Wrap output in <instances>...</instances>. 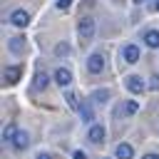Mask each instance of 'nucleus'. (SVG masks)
<instances>
[{
    "mask_svg": "<svg viewBox=\"0 0 159 159\" xmlns=\"http://www.w3.org/2000/svg\"><path fill=\"white\" fill-rule=\"evenodd\" d=\"M94 30H97L94 17L82 15V17H80V22H77V35H80V40H82V42H89V40L94 37Z\"/></svg>",
    "mask_w": 159,
    "mask_h": 159,
    "instance_id": "nucleus-1",
    "label": "nucleus"
},
{
    "mask_svg": "<svg viewBox=\"0 0 159 159\" xmlns=\"http://www.w3.org/2000/svg\"><path fill=\"white\" fill-rule=\"evenodd\" d=\"M102 70H104V55L102 52H92L87 57V72L89 75H99Z\"/></svg>",
    "mask_w": 159,
    "mask_h": 159,
    "instance_id": "nucleus-2",
    "label": "nucleus"
},
{
    "mask_svg": "<svg viewBox=\"0 0 159 159\" xmlns=\"http://www.w3.org/2000/svg\"><path fill=\"white\" fill-rule=\"evenodd\" d=\"M124 84H127V89H129L132 94H142V92H144V89L149 87V84H147V82H144V80H142L139 75H129Z\"/></svg>",
    "mask_w": 159,
    "mask_h": 159,
    "instance_id": "nucleus-3",
    "label": "nucleus"
},
{
    "mask_svg": "<svg viewBox=\"0 0 159 159\" xmlns=\"http://www.w3.org/2000/svg\"><path fill=\"white\" fill-rule=\"evenodd\" d=\"M119 57H122L127 65H137V62H139V47H137V45H124L122 52H119Z\"/></svg>",
    "mask_w": 159,
    "mask_h": 159,
    "instance_id": "nucleus-4",
    "label": "nucleus"
},
{
    "mask_svg": "<svg viewBox=\"0 0 159 159\" xmlns=\"http://www.w3.org/2000/svg\"><path fill=\"white\" fill-rule=\"evenodd\" d=\"M20 77H22V67H20V65H7V67L2 70V80H5V84H15Z\"/></svg>",
    "mask_w": 159,
    "mask_h": 159,
    "instance_id": "nucleus-5",
    "label": "nucleus"
},
{
    "mask_svg": "<svg viewBox=\"0 0 159 159\" xmlns=\"http://www.w3.org/2000/svg\"><path fill=\"white\" fill-rule=\"evenodd\" d=\"M104 137H107V129H104L102 124H92V127H89V132H87V139H89L92 144H102V142H104Z\"/></svg>",
    "mask_w": 159,
    "mask_h": 159,
    "instance_id": "nucleus-6",
    "label": "nucleus"
},
{
    "mask_svg": "<svg viewBox=\"0 0 159 159\" xmlns=\"http://www.w3.org/2000/svg\"><path fill=\"white\" fill-rule=\"evenodd\" d=\"M52 80H55V82H57L60 87H70V84H72V72H70L67 67H57V70H55V77H52Z\"/></svg>",
    "mask_w": 159,
    "mask_h": 159,
    "instance_id": "nucleus-7",
    "label": "nucleus"
},
{
    "mask_svg": "<svg viewBox=\"0 0 159 159\" xmlns=\"http://www.w3.org/2000/svg\"><path fill=\"white\" fill-rule=\"evenodd\" d=\"M10 22H12L15 27H25V25L30 22V12H25V10H12V12H10Z\"/></svg>",
    "mask_w": 159,
    "mask_h": 159,
    "instance_id": "nucleus-8",
    "label": "nucleus"
},
{
    "mask_svg": "<svg viewBox=\"0 0 159 159\" xmlns=\"http://www.w3.org/2000/svg\"><path fill=\"white\" fill-rule=\"evenodd\" d=\"M27 144H30L27 132H25V129H17V134H15V139H12V147H15L17 152H22V149H27Z\"/></svg>",
    "mask_w": 159,
    "mask_h": 159,
    "instance_id": "nucleus-9",
    "label": "nucleus"
},
{
    "mask_svg": "<svg viewBox=\"0 0 159 159\" xmlns=\"http://www.w3.org/2000/svg\"><path fill=\"white\" fill-rule=\"evenodd\" d=\"M142 40H144V45H147V47L157 50V47H159V30H144Z\"/></svg>",
    "mask_w": 159,
    "mask_h": 159,
    "instance_id": "nucleus-10",
    "label": "nucleus"
},
{
    "mask_svg": "<svg viewBox=\"0 0 159 159\" xmlns=\"http://www.w3.org/2000/svg\"><path fill=\"white\" fill-rule=\"evenodd\" d=\"M109 97H112V89H107V87H104V89H94L89 99H92L94 104H107V102H109Z\"/></svg>",
    "mask_w": 159,
    "mask_h": 159,
    "instance_id": "nucleus-11",
    "label": "nucleus"
},
{
    "mask_svg": "<svg viewBox=\"0 0 159 159\" xmlns=\"http://www.w3.org/2000/svg\"><path fill=\"white\" fill-rule=\"evenodd\" d=\"M114 157L117 159H134V149H132V144H117V149H114Z\"/></svg>",
    "mask_w": 159,
    "mask_h": 159,
    "instance_id": "nucleus-12",
    "label": "nucleus"
},
{
    "mask_svg": "<svg viewBox=\"0 0 159 159\" xmlns=\"http://www.w3.org/2000/svg\"><path fill=\"white\" fill-rule=\"evenodd\" d=\"M77 112H80L82 122H87V124H89V122L94 119V112H92V102H87V99H84V102L80 104V109H77Z\"/></svg>",
    "mask_w": 159,
    "mask_h": 159,
    "instance_id": "nucleus-13",
    "label": "nucleus"
},
{
    "mask_svg": "<svg viewBox=\"0 0 159 159\" xmlns=\"http://www.w3.org/2000/svg\"><path fill=\"white\" fill-rule=\"evenodd\" d=\"M7 50H10L12 55H22V50H25V40H22V37H10V40H7Z\"/></svg>",
    "mask_w": 159,
    "mask_h": 159,
    "instance_id": "nucleus-14",
    "label": "nucleus"
},
{
    "mask_svg": "<svg viewBox=\"0 0 159 159\" xmlns=\"http://www.w3.org/2000/svg\"><path fill=\"white\" fill-rule=\"evenodd\" d=\"M47 84H50V77H47L45 72H37V75H35V82H32V87H35V89H45Z\"/></svg>",
    "mask_w": 159,
    "mask_h": 159,
    "instance_id": "nucleus-15",
    "label": "nucleus"
},
{
    "mask_svg": "<svg viewBox=\"0 0 159 159\" xmlns=\"http://www.w3.org/2000/svg\"><path fill=\"white\" fill-rule=\"evenodd\" d=\"M15 134H17V127H15V124H7L5 132H2V142H5V144H12Z\"/></svg>",
    "mask_w": 159,
    "mask_h": 159,
    "instance_id": "nucleus-16",
    "label": "nucleus"
},
{
    "mask_svg": "<svg viewBox=\"0 0 159 159\" xmlns=\"http://www.w3.org/2000/svg\"><path fill=\"white\" fill-rule=\"evenodd\" d=\"M55 55H57V57H70V55H72V47H70L67 42H60V45H55Z\"/></svg>",
    "mask_w": 159,
    "mask_h": 159,
    "instance_id": "nucleus-17",
    "label": "nucleus"
},
{
    "mask_svg": "<svg viewBox=\"0 0 159 159\" xmlns=\"http://www.w3.org/2000/svg\"><path fill=\"white\" fill-rule=\"evenodd\" d=\"M137 109H139V102H134V99H129L124 107H122V114L124 117H132V114H137Z\"/></svg>",
    "mask_w": 159,
    "mask_h": 159,
    "instance_id": "nucleus-18",
    "label": "nucleus"
},
{
    "mask_svg": "<svg viewBox=\"0 0 159 159\" xmlns=\"http://www.w3.org/2000/svg\"><path fill=\"white\" fill-rule=\"evenodd\" d=\"M65 99H67V107H70V109H80V99H77V94H75V92H67V94H65Z\"/></svg>",
    "mask_w": 159,
    "mask_h": 159,
    "instance_id": "nucleus-19",
    "label": "nucleus"
},
{
    "mask_svg": "<svg viewBox=\"0 0 159 159\" xmlns=\"http://www.w3.org/2000/svg\"><path fill=\"white\" fill-rule=\"evenodd\" d=\"M149 89L159 92V75H152V77H149Z\"/></svg>",
    "mask_w": 159,
    "mask_h": 159,
    "instance_id": "nucleus-20",
    "label": "nucleus"
},
{
    "mask_svg": "<svg viewBox=\"0 0 159 159\" xmlns=\"http://www.w3.org/2000/svg\"><path fill=\"white\" fill-rule=\"evenodd\" d=\"M70 5H72V0H57V2H55L57 10H70Z\"/></svg>",
    "mask_w": 159,
    "mask_h": 159,
    "instance_id": "nucleus-21",
    "label": "nucleus"
},
{
    "mask_svg": "<svg viewBox=\"0 0 159 159\" xmlns=\"http://www.w3.org/2000/svg\"><path fill=\"white\" fill-rule=\"evenodd\" d=\"M72 159H87V154H84V152H80V149H77V152H75V154H72Z\"/></svg>",
    "mask_w": 159,
    "mask_h": 159,
    "instance_id": "nucleus-22",
    "label": "nucleus"
},
{
    "mask_svg": "<svg viewBox=\"0 0 159 159\" xmlns=\"http://www.w3.org/2000/svg\"><path fill=\"white\" fill-rule=\"evenodd\" d=\"M35 159H52V157H50V154H47V152H40V154H37V157H35Z\"/></svg>",
    "mask_w": 159,
    "mask_h": 159,
    "instance_id": "nucleus-23",
    "label": "nucleus"
},
{
    "mask_svg": "<svg viewBox=\"0 0 159 159\" xmlns=\"http://www.w3.org/2000/svg\"><path fill=\"white\" fill-rule=\"evenodd\" d=\"M142 159H159V157H157V154H144Z\"/></svg>",
    "mask_w": 159,
    "mask_h": 159,
    "instance_id": "nucleus-24",
    "label": "nucleus"
},
{
    "mask_svg": "<svg viewBox=\"0 0 159 159\" xmlns=\"http://www.w3.org/2000/svg\"><path fill=\"white\" fill-rule=\"evenodd\" d=\"M134 5H144V2H149V0H132Z\"/></svg>",
    "mask_w": 159,
    "mask_h": 159,
    "instance_id": "nucleus-25",
    "label": "nucleus"
},
{
    "mask_svg": "<svg viewBox=\"0 0 159 159\" xmlns=\"http://www.w3.org/2000/svg\"><path fill=\"white\" fill-rule=\"evenodd\" d=\"M154 10H157V12H159V0H157V2H154Z\"/></svg>",
    "mask_w": 159,
    "mask_h": 159,
    "instance_id": "nucleus-26",
    "label": "nucleus"
},
{
    "mask_svg": "<svg viewBox=\"0 0 159 159\" xmlns=\"http://www.w3.org/2000/svg\"><path fill=\"white\" fill-rule=\"evenodd\" d=\"M112 2H114V5H122V2H124V0H112Z\"/></svg>",
    "mask_w": 159,
    "mask_h": 159,
    "instance_id": "nucleus-27",
    "label": "nucleus"
}]
</instances>
